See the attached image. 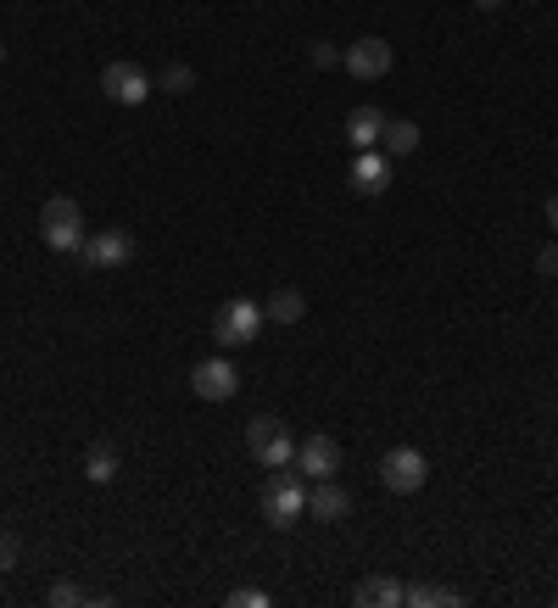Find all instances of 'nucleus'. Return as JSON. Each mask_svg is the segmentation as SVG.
I'll list each match as a JSON object with an SVG mask.
<instances>
[{"label": "nucleus", "instance_id": "obj_1", "mask_svg": "<svg viewBox=\"0 0 558 608\" xmlns=\"http://www.w3.org/2000/svg\"><path fill=\"white\" fill-rule=\"evenodd\" d=\"M257 508H263V520L274 531H291L302 520V508H307V475L291 470V463H286V470H274L268 486L257 491Z\"/></svg>", "mask_w": 558, "mask_h": 608}, {"label": "nucleus", "instance_id": "obj_2", "mask_svg": "<svg viewBox=\"0 0 558 608\" xmlns=\"http://www.w3.org/2000/svg\"><path fill=\"white\" fill-rule=\"evenodd\" d=\"M39 241L51 246V252H78L89 235H84V212H78V202H68V196H51L39 207Z\"/></svg>", "mask_w": 558, "mask_h": 608}, {"label": "nucleus", "instance_id": "obj_3", "mask_svg": "<svg viewBox=\"0 0 558 608\" xmlns=\"http://www.w3.org/2000/svg\"><path fill=\"white\" fill-rule=\"evenodd\" d=\"M257 330H263V307H257V302H246V296L223 302V307L213 313V341H218L223 352L252 346V341H257Z\"/></svg>", "mask_w": 558, "mask_h": 608}, {"label": "nucleus", "instance_id": "obj_4", "mask_svg": "<svg viewBox=\"0 0 558 608\" xmlns=\"http://www.w3.org/2000/svg\"><path fill=\"white\" fill-rule=\"evenodd\" d=\"M246 447H252V458L263 463V470H286V463H296V441L274 413H263V418L246 425Z\"/></svg>", "mask_w": 558, "mask_h": 608}, {"label": "nucleus", "instance_id": "obj_5", "mask_svg": "<svg viewBox=\"0 0 558 608\" xmlns=\"http://www.w3.org/2000/svg\"><path fill=\"white\" fill-rule=\"evenodd\" d=\"M425 481H430V463H425V452H418V447H391L380 458V486L386 491L413 497V491H425Z\"/></svg>", "mask_w": 558, "mask_h": 608}, {"label": "nucleus", "instance_id": "obj_6", "mask_svg": "<svg viewBox=\"0 0 558 608\" xmlns=\"http://www.w3.org/2000/svg\"><path fill=\"white\" fill-rule=\"evenodd\" d=\"M191 391L202 402H229V397L241 391V374H235V363H229V357H202L191 368Z\"/></svg>", "mask_w": 558, "mask_h": 608}, {"label": "nucleus", "instance_id": "obj_7", "mask_svg": "<svg viewBox=\"0 0 558 608\" xmlns=\"http://www.w3.org/2000/svg\"><path fill=\"white\" fill-rule=\"evenodd\" d=\"M151 89H157V84L146 78V68H134V62H112V68L101 73V96L118 101V107H140Z\"/></svg>", "mask_w": 558, "mask_h": 608}, {"label": "nucleus", "instance_id": "obj_8", "mask_svg": "<svg viewBox=\"0 0 558 608\" xmlns=\"http://www.w3.org/2000/svg\"><path fill=\"white\" fill-rule=\"evenodd\" d=\"M341 68L352 78H386L391 73V45L380 34H368V39H352L347 51H341Z\"/></svg>", "mask_w": 558, "mask_h": 608}, {"label": "nucleus", "instance_id": "obj_9", "mask_svg": "<svg viewBox=\"0 0 558 608\" xmlns=\"http://www.w3.org/2000/svg\"><path fill=\"white\" fill-rule=\"evenodd\" d=\"M129 257H134V235H129V229H101V235H89L78 246L84 268H123Z\"/></svg>", "mask_w": 558, "mask_h": 608}, {"label": "nucleus", "instance_id": "obj_10", "mask_svg": "<svg viewBox=\"0 0 558 608\" xmlns=\"http://www.w3.org/2000/svg\"><path fill=\"white\" fill-rule=\"evenodd\" d=\"M296 470H302L307 481H336V470H341V447H336L330 436H307V441H296Z\"/></svg>", "mask_w": 558, "mask_h": 608}, {"label": "nucleus", "instance_id": "obj_11", "mask_svg": "<svg viewBox=\"0 0 558 608\" xmlns=\"http://www.w3.org/2000/svg\"><path fill=\"white\" fill-rule=\"evenodd\" d=\"M307 508H313V520H324V525H341V520H352V491H341L336 481H313Z\"/></svg>", "mask_w": 558, "mask_h": 608}, {"label": "nucleus", "instance_id": "obj_12", "mask_svg": "<svg viewBox=\"0 0 558 608\" xmlns=\"http://www.w3.org/2000/svg\"><path fill=\"white\" fill-rule=\"evenodd\" d=\"M352 191L357 196H380L386 184H391V157L386 151H357V162H352Z\"/></svg>", "mask_w": 558, "mask_h": 608}, {"label": "nucleus", "instance_id": "obj_13", "mask_svg": "<svg viewBox=\"0 0 558 608\" xmlns=\"http://www.w3.org/2000/svg\"><path fill=\"white\" fill-rule=\"evenodd\" d=\"M352 603H357V608H402V603H408V586H402L397 575H368V581H357Z\"/></svg>", "mask_w": 558, "mask_h": 608}, {"label": "nucleus", "instance_id": "obj_14", "mask_svg": "<svg viewBox=\"0 0 558 608\" xmlns=\"http://www.w3.org/2000/svg\"><path fill=\"white\" fill-rule=\"evenodd\" d=\"M380 134H386V112L380 107H352L347 112V139H352L357 151H375Z\"/></svg>", "mask_w": 558, "mask_h": 608}, {"label": "nucleus", "instance_id": "obj_15", "mask_svg": "<svg viewBox=\"0 0 558 608\" xmlns=\"http://www.w3.org/2000/svg\"><path fill=\"white\" fill-rule=\"evenodd\" d=\"M84 481H89V486H112V481H118V452H112L107 441H96V447L84 452Z\"/></svg>", "mask_w": 558, "mask_h": 608}, {"label": "nucleus", "instance_id": "obj_16", "mask_svg": "<svg viewBox=\"0 0 558 608\" xmlns=\"http://www.w3.org/2000/svg\"><path fill=\"white\" fill-rule=\"evenodd\" d=\"M302 313H307V296L302 291H274L268 307H263V318H274V324H302Z\"/></svg>", "mask_w": 558, "mask_h": 608}, {"label": "nucleus", "instance_id": "obj_17", "mask_svg": "<svg viewBox=\"0 0 558 608\" xmlns=\"http://www.w3.org/2000/svg\"><path fill=\"white\" fill-rule=\"evenodd\" d=\"M413 146H418V123H391V118H386V134H380V151H386V157H408Z\"/></svg>", "mask_w": 558, "mask_h": 608}, {"label": "nucleus", "instance_id": "obj_18", "mask_svg": "<svg viewBox=\"0 0 558 608\" xmlns=\"http://www.w3.org/2000/svg\"><path fill=\"white\" fill-rule=\"evenodd\" d=\"M408 603H413V608H458L463 597L447 592V586H408Z\"/></svg>", "mask_w": 558, "mask_h": 608}, {"label": "nucleus", "instance_id": "obj_19", "mask_svg": "<svg viewBox=\"0 0 558 608\" xmlns=\"http://www.w3.org/2000/svg\"><path fill=\"white\" fill-rule=\"evenodd\" d=\"M45 597H51L57 608H84V603H96V597H89L84 586H73V581H57V586L45 592Z\"/></svg>", "mask_w": 558, "mask_h": 608}, {"label": "nucleus", "instance_id": "obj_20", "mask_svg": "<svg viewBox=\"0 0 558 608\" xmlns=\"http://www.w3.org/2000/svg\"><path fill=\"white\" fill-rule=\"evenodd\" d=\"M162 89H168V96H191V89H196V73L184 68V62H173V68L162 73Z\"/></svg>", "mask_w": 558, "mask_h": 608}, {"label": "nucleus", "instance_id": "obj_21", "mask_svg": "<svg viewBox=\"0 0 558 608\" xmlns=\"http://www.w3.org/2000/svg\"><path fill=\"white\" fill-rule=\"evenodd\" d=\"M229 608H268V592L263 586H241V592H229Z\"/></svg>", "mask_w": 558, "mask_h": 608}, {"label": "nucleus", "instance_id": "obj_22", "mask_svg": "<svg viewBox=\"0 0 558 608\" xmlns=\"http://www.w3.org/2000/svg\"><path fill=\"white\" fill-rule=\"evenodd\" d=\"M307 62H313V68H336V62H341V51H336V45H313Z\"/></svg>", "mask_w": 558, "mask_h": 608}, {"label": "nucleus", "instance_id": "obj_23", "mask_svg": "<svg viewBox=\"0 0 558 608\" xmlns=\"http://www.w3.org/2000/svg\"><path fill=\"white\" fill-rule=\"evenodd\" d=\"M12 564H17V536L0 531V570H12Z\"/></svg>", "mask_w": 558, "mask_h": 608}, {"label": "nucleus", "instance_id": "obj_24", "mask_svg": "<svg viewBox=\"0 0 558 608\" xmlns=\"http://www.w3.org/2000/svg\"><path fill=\"white\" fill-rule=\"evenodd\" d=\"M536 268H542V273H558V241H547V246L536 252Z\"/></svg>", "mask_w": 558, "mask_h": 608}, {"label": "nucleus", "instance_id": "obj_25", "mask_svg": "<svg viewBox=\"0 0 558 608\" xmlns=\"http://www.w3.org/2000/svg\"><path fill=\"white\" fill-rule=\"evenodd\" d=\"M547 223L558 229V196H547Z\"/></svg>", "mask_w": 558, "mask_h": 608}, {"label": "nucleus", "instance_id": "obj_26", "mask_svg": "<svg viewBox=\"0 0 558 608\" xmlns=\"http://www.w3.org/2000/svg\"><path fill=\"white\" fill-rule=\"evenodd\" d=\"M475 7H481V12H492V7H502V0H475Z\"/></svg>", "mask_w": 558, "mask_h": 608}, {"label": "nucleus", "instance_id": "obj_27", "mask_svg": "<svg viewBox=\"0 0 558 608\" xmlns=\"http://www.w3.org/2000/svg\"><path fill=\"white\" fill-rule=\"evenodd\" d=\"M0 62H7V45H0Z\"/></svg>", "mask_w": 558, "mask_h": 608}]
</instances>
